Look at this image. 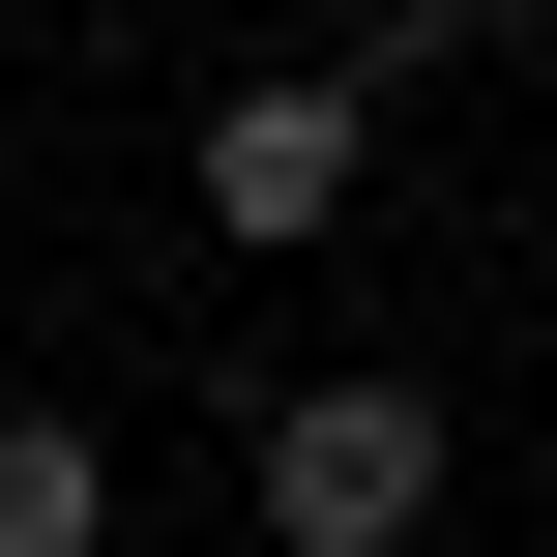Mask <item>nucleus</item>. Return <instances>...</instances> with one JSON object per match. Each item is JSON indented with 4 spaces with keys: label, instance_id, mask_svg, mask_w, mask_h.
<instances>
[{
    "label": "nucleus",
    "instance_id": "obj_3",
    "mask_svg": "<svg viewBox=\"0 0 557 557\" xmlns=\"http://www.w3.org/2000/svg\"><path fill=\"white\" fill-rule=\"evenodd\" d=\"M0 557H117V441L88 411H0Z\"/></svg>",
    "mask_w": 557,
    "mask_h": 557
},
{
    "label": "nucleus",
    "instance_id": "obj_1",
    "mask_svg": "<svg viewBox=\"0 0 557 557\" xmlns=\"http://www.w3.org/2000/svg\"><path fill=\"white\" fill-rule=\"evenodd\" d=\"M441 470H470L441 382H294V411H264V557H411Z\"/></svg>",
    "mask_w": 557,
    "mask_h": 557
},
{
    "label": "nucleus",
    "instance_id": "obj_5",
    "mask_svg": "<svg viewBox=\"0 0 557 557\" xmlns=\"http://www.w3.org/2000/svg\"><path fill=\"white\" fill-rule=\"evenodd\" d=\"M529 235H557V206H529Z\"/></svg>",
    "mask_w": 557,
    "mask_h": 557
},
{
    "label": "nucleus",
    "instance_id": "obj_4",
    "mask_svg": "<svg viewBox=\"0 0 557 557\" xmlns=\"http://www.w3.org/2000/svg\"><path fill=\"white\" fill-rule=\"evenodd\" d=\"M411 29H441V59H529V29H557V0H411Z\"/></svg>",
    "mask_w": 557,
    "mask_h": 557
},
{
    "label": "nucleus",
    "instance_id": "obj_2",
    "mask_svg": "<svg viewBox=\"0 0 557 557\" xmlns=\"http://www.w3.org/2000/svg\"><path fill=\"white\" fill-rule=\"evenodd\" d=\"M206 235L235 264H294V235H352V176H382V88H323V59H264V88H206Z\"/></svg>",
    "mask_w": 557,
    "mask_h": 557
}]
</instances>
